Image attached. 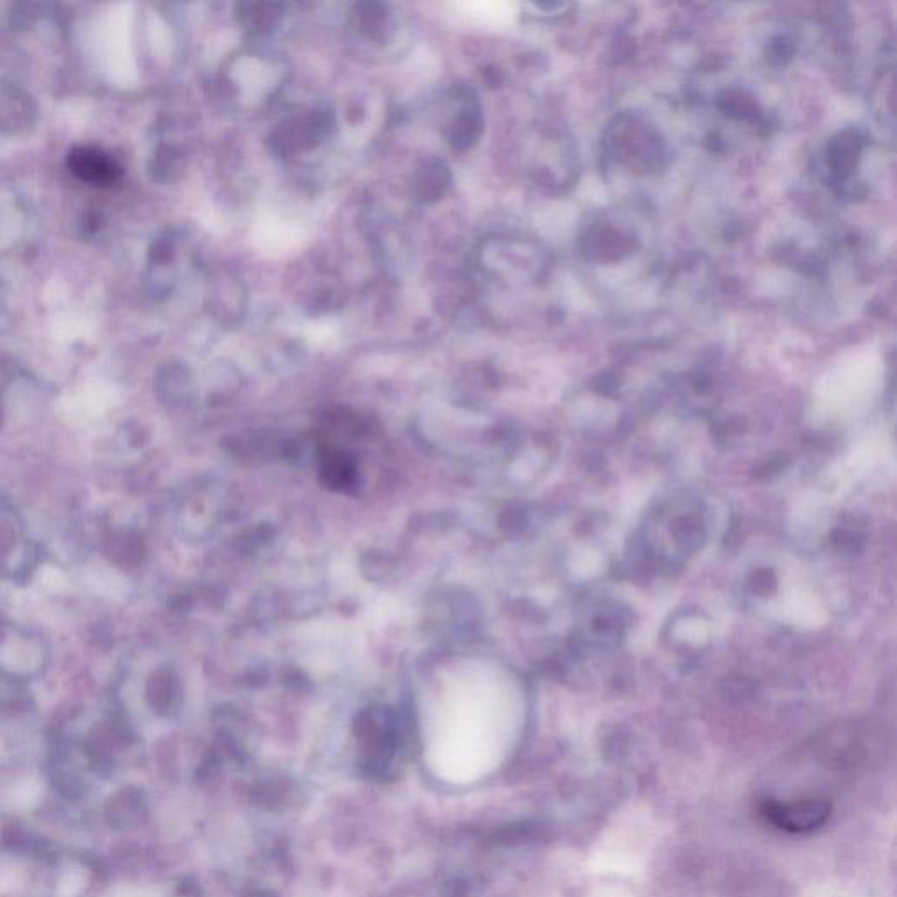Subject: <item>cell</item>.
Wrapping results in <instances>:
<instances>
[{"label": "cell", "mask_w": 897, "mask_h": 897, "mask_svg": "<svg viewBox=\"0 0 897 897\" xmlns=\"http://www.w3.org/2000/svg\"><path fill=\"white\" fill-rule=\"evenodd\" d=\"M785 465H787V458L784 456H773L771 460L766 461L763 467L757 468V477H770V475H775L780 470H784Z\"/></svg>", "instance_id": "9"}, {"label": "cell", "mask_w": 897, "mask_h": 897, "mask_svg": "<svg viewBox=\"0 0 897 897\" xmlns=\"http://www.w3.org/2000/svg\"><path fill=\"white\" fill-rule=\"evenodd\" d=\"M764 819L785 833L808 834L826 826L833 815V806L826 799H796V801H766L761 806Z\"/></svg>", "instance_id": "1"}, {"label": "cell", "mask_w": 897, "mask_h": 897, "mask_svg": "<svg viewBox=\"0 0 897 897\" xmlns=\"http://www.w3.org/2000/svg\"><path fill=\"white\" fill-rule=\"evenodd\" d=\"M724 693L728 694L731 700H733V698L745 700V698H750V696H752L754 687H752V684H750L747 679H742V677H731V679L726 680V684H724Z\"/></svg>", "instance_id": "7"}, {"label": "cell", "mask_w": 897, "mask_h": 897, "mask_svg": "<svg viewBox=\"0 0 897 897\" xmlns=\"http://www.w3.org/2000/svg\"><path fill=\"white\" fill-rule=\"evenodd\" d=\"M610 142L617 160L636 165L640 169L656 167L663 156L659 137L635 121H626L624 125L615 128Z\"/></svg>", "instance_id": "2"}, {"label": "cell", "mask_w": 897, "mask_h": 897, "mask_svg": "<svg viewBox=\"0 0 897 897\" xmlns=\"http://www.w3.org/2000/svg\"><path fill=\"white\" fill-rule=\"evenodd\" d=\"M69 167L81 181L97 188L113 186L121 177V167L113 156L92 146L72 149L69 153Z\"/></svg>", "instance_id": "3"}, {"label": "cell", "mask_w": 897, "mask_h": 897, "mask_svg": "<svg viewBox=\"0 0 897 897\" xmlns=\"http://www.w3.org/2000/svg\"><path fill=\"white\" fill-rule=\"evenodd\" d=\"M834 545H838L840 551L859 552L862 547V537L857 531L836 530L833 535Z\"/></svg>", "instance_id": "6"}, {"label": "cell", "mask_w": 897, "mask_h": 897, "mask_svg": "<svg viewBox=\"0 0 897 897\" xmlns=\"http://www.w3.org/2000/svg\"><path fill=\"white\" fill-rule=\"evenodd\" d=\"M750 584H752V589H754V593L757 594H770L775 586H777V579H775V573L768 570V568H763V570H757L752 575V580H750Z\"/></svg>", "instance_id": "8"}, {"label": "cell", "mask_w": 897, "mask_h": 897, "mask_svg": "<svg viewBox=\"0 0 897 897\" xmlns=\"http://www.w3.org/2000/svg\"><path fill=\"white\" fill-rule=\"evenodd\" d=\"M673 533L677 537V542L682 544L686 551H696L705 538L703 523L694 516L679 517L673 523Z\"/></svg>", "instance_id": "5"}, {"label": "cell", "mask_w": 897, "mask_h": 897, "mask_svg": "<svg viewBox=\"0 0 897 897\" xmlns=\"http://www.w3.org/2000/svg\"><path fill=\"white\" fill-rule=\"evenodd\" d=\"M861 156V139L857 135H840L838 141H834L829 149V169L833 172L834 179L840 183H847L854 176V167L857 158Z\"/></svg>", "instance_id": "4"}]
</instances>
